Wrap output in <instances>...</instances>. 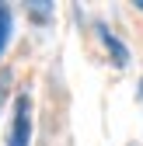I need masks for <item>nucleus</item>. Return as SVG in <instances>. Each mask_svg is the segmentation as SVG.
Returning a JSON list of instances; mask_svg holds the SVG:
<instances>
[{"mask_svg":"<svg viewBox=\"0 0 143 146\" xmlns=\"http://www.w3.org/2000/svg\"><path fill=\"white\" fill-rule=\"evenodd\" d=\"M98 35H101V42H105V45H108V52H112V59H115L119 66H126V59H129V52H126V45H122V42L115 38V35H112L108 28H105V25L98 28Z\"/></svg>","mask_w":143,"mask_h":146,"instance_id":"nucleus-2","label":"nucleus"},{"mask_svg":"<svg viewBox=\"0 0 143 146\" xmlns=\"http://www.w3.org/2000/svg\"><path fill=\"white\" fill-rule=\"evenodd\" d=\"M28 139H31V101L21 94L14 101V122H11L7 146H28Z\"/></svg>","mask_w":143,"mask_h":146,"instance_id":"nucleus-1","label":"nucleus"},{"mask_svg":"<svg viewBox=\"0 0 143 146\" xmlns=\"http://www.w3.org/2000/svg\"><path fill=\"white\" fill-rule=\"evenodd\" d=\"M11 7L7 4H0V56H4V49H7V42H11Z\"/></svg>","mask_w":143,"mask_h":146,"instance_id":"nucleus-3","label":"nucleus"},{"mask_svg":"<svg viewBox=\"0 0 143 146\" xmlns=\"http://www.w3.org/2000/svg\"><path fill=\"white\" fill-rule=\"evenodd\" d=\"M140 94H143V84H140Z\"/></svg>","mask_w":143,"mask_h":146,"instance_id":"nucleus-5","label":"nucleus"},{"mask_svg":"<svg viewBox=\"0 0 143 146\" xmlns=\"http://www.w3.org/2000/svg\"><path fill=\"white\" fill-rule=\"evenodd\" d=\"M136 4H140V11H143V0H136Z\"/></svg>","mask_w":143,"mask_h":146,"instance_id":"nucleus-4","label":"nucleus"}]
</instances>
